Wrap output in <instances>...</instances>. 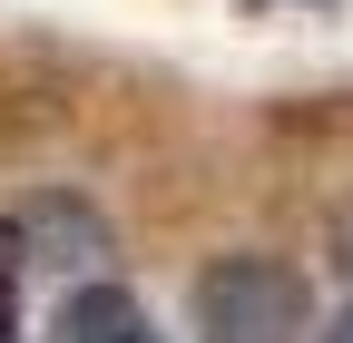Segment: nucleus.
Instances as JSON below:
<instances>
[{
  "instance_id": "obj_1",
  "label": "nucleus",
  "mask_w": 353,
  "mask_h": 343,
  "mask_svg": "<svg viewBox=\"0 0 353 343\" xmlns=\"http://www.w3.org/2000/svg\"><path fill=\"white\" fill-rule=\"evenodd\" d=\"M196 304H206V324L226 333V343H265L275 324L304 314V294H294V275H275V265H216Z\"/></svg>"
},
{
  "instance_id": "obj_2",
  "label": "nucleus",
  "mask_w": 353,
  "mask_h": 343,
  "mask_svg": "<svg viewBox=\"0 0 353 343\" xmlns=\"http://www.w3.org/2000/svg\"><path fill=\"white\" fill-rule=\"evenodd\" d=\"M59 343H157V333H148V314L118 284H88V294L59 304Z\"/></svg>"
},
{
  "instance_id": "obj_3",
  "label": "nucleus",
  "mask_w": 353,
  "mask_h": 343,
  "mask_svg": "<svg viewBox=\"0 0 353 343\" xmlns=\"http://www.w3.org/2000/svg\"><path fill=\"white\" fill-rule=\"evenodd\" d=\"M10 324H20V245L0 226V343H10Z\"/></svg>"
},
{
  "instance_id": "obj_4",
  "label": "nucleus",
  "mask_w": 353,
  "mask_h": 343,
  "mask_svg": "<svg viewBox=\"0 0 353 343\" xmlns=\"http://www.w3.org/2000/svg\"><path fill=\"white\" fill-rule=\"evenodd\" d=\"M324 343H353V314H343V324H334V333H324Z\"/></svg>"
}]
</instances>
